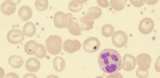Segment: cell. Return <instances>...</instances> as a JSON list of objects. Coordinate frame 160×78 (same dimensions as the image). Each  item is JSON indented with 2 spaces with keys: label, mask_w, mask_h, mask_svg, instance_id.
I'll list each match as a JSON object with an SVG mask.
<instances>
[{
  "label": "cell",
  "mask_w": 160,
  "mask_h": 78,
  "mask_svg": "<svg viewBox=\"0 0 160 78\" xmlns=\"http://www.w3.org/2000/svg\"><path fill=\"white\" fill-rule=\"evenodd\" d=\"M72 14L71 13L65 14L61 19V26L62 29H69L74 23L72 18Z\"/></svg>",
  "instance_id": "d6986e66"
},
{
  "label": "cell",
  "mask_w": 160,
  "mask_h": 78,
  "mask_svg": "<svg viewBox=\"0 0 160 78\" xmlns=\"http://www.w3.org/2000/svg\"><path fill=\"white\" fill-rule=\"evenodd\" d=\"M154 26V22L153 20L149 17H146L139 22V31L142 34H148L153 31Z\"/></svg>",
  "instance_id": "52a82bcc"
},
{
  "label": "cell",
  "mask_w": 160,
  "mask_h": 78,
  "mask_svg": "<svg viewBox=\"0 0 160 78\" xmlns=\"http://www.w3.org/2000/svg\"><path fill=\"white\" fill-rule=\"evenodd\" d=\"M22 30L25 36L28 37H32L36 34L37 28L33 22H28L24 25Z\"/></svg>",
  "instance_id": "9a60e30c"
},
{
  "label": "cell",
  "mask_w": 160,
  "mask_h": 78,
  "mask_svg": "<svg viewBox=\"0 0 160 78\" xmlns=\"http://www.w3.org/2000/svg\"><path fill=\"white\" fill-rule=\"evenodd\" d=\"M136 59L139 66V68L136 71V75L141 73L142 77H143V73L148 76V70L150 67L152 60L150 55L146 53H142L137 57Z\"/></svg>",
  "instance_id": "3957f363"
},
{
  "label": "cell",
  "mask_w": 160,
  "mask_h": 78,
  "mask_svg": "<svg viewBox=\"0 0 160 78\" xmlns=\"http://www.w3.org/2000/svg\"><path fill=\"white\" fill-rule=\"evenodd\" d=\"M25 67L28 71L31 72H37L41 67L40 62L35 57H30L25 62Z\"/></svg>",
  "instance_id": "8fae6325"
},
{
  "label": "cell",
  "mask_w": 160,
  "mask_h": 78,
  "mask_svg": "<svg viewBox=\"0 0 160 78\" xmlns=\"http://www.w3.org/2000/svg\"><path fill=\"white\" fill-rule=\"evenodd\" d=\"M32 14V9L27 6H23L20 7L18 12L19 18L22 21L24 22L31 19Z\"/></svg>",
  "instance_id": "4fadbf2b"
},
{
  "label": "cell",
  "mask_w": 160,
  "mask_h": 78,
  "mask_svg": "<svg viewBox=\"0 0 160 78\" xmlns=\"http://www.w3.org/2000/svg\"><path fill=\"white\" fill-rule=\"evenodd\" d=\"M98 62L100 69L105 73L114 74L122 69L121 57L115 49L107 48L102 50L98 55Z\"/></svg>",
  "instance_id": "6da1fadb"
},
{
  "label": "cell",
  "mask_w": 160,
  "mask_h": 78,
  "mask_svg": "<svg viewBox=\"0 0 160 78\" xmlns=\"http://www.w3.org/2000/svg\"><path fill=\"white\" fill-rule=\"evenodd\" d=\"M102 15V11L99 7H92L88 10L84 17L86 19L94 21V20L98 19Z\"/></svg>",
  "instance_id": "7c38bea8"
},
{
  "label": "cell",
  "mask_w": 160,
  "mask_h": 78,
  "mask_svg": "<svg viewBox=\"0 0 160 78\" xmlns=\"http://www.w3.org/2000/svg\"><path fill=\"white\" fill-rule=\"evenodd\" d=\"M7 41L12 44H17L24 39V36L21 30L17 29L10 30L7 35Z\"/></svg>",
  "instance_id": "8992f818"
},
{
  "label": "cell",
  "mask_w": 160,
  "mask_h": 78,
  "mask_svg": "<svg viewBox=\"0 0 160 78\" xmlns=\"http://www.w3.org/2000/svg\"><path fill=\"white\" fill-rule=\"evenodd\" d=\"M17 4V3L11 0L5 1L1 5V9L2 13L6 16H11L16 11Z\"/></svg>",
  "instance_id": "30bf717a"
},
{
  "label": "cell",
  "mask_w": 160,
  "mask_h": 78,
  "mask_svg": "<svg viewBox=\"0 0 160 78\" xmlns=\"http://www.w3.org/2000/svg\"><path fill=\"white\" fill-rule=\"evenodd\" d=\"M47 53V51L45 47L41 44H39V49L37 53L35 55V56L38 58L42 59L45 57Z\"/></svg>",
  "instance_id": "484cf974"
},
{
  "label": "cell",
  "mask_w": 160,
  "mask_h": 78,
  "mask_svg": "<svg viewBox=\"0 0 160 78\" xmlns=\"http://www.w3.org/2000/svg\"><path fill=\"white\" fill-rule=\"evenodd\" d=\"M115 28L110 24H106L101 28L102 34L106 38L110 37L115 34Z\"/></svg>",
  "instance_id": "44dd1931"
},
{
  "label": "cell",
  "mask_w": 160,
  "mask_h": 78,
  "mask_svg": "<svg viewBox=\"0 0 160 78\" xmlns=\"http://www.w3.org/2000/svg\"><path fill=\"white\" fill-rule=\"evenodd\" d=\"M81 47L80 42L77 39L66 40L63 43V49L68 53L72 54L78 52L80 51Z\"/></svg>",
  "instance_id": "ba28073f"
},
{
  "label": "cell",
  "mask_w": 160,
  "mask_h": 78,
  "mask_svg": "<svg viewBox=\"0 0 160 78\" xmlns=\"http://www.w3.org/2000/svg\"><path fill=\"white\" fill-rule=\"evenodd\" d=\"M131 3L133 5L134 7H139L143 6V5L145 3L146 1H130Z\"/></svg>",
  "instance_id": "4316f807"
},
{
  "label": "cell",
  "mask_w": 160,
  "mask_h": 78,
  "mask_svg": "<svg viewBox=\"0 0 160 78\" xmlns=\"http://www.w3.org/2000/svg\"><path fill=\"white\" fill-rule=\"evenodd\" d=\"M65 13L62 11H58L55 14L54 22L55 26L58 28L62 29L61 22L62 17Z\"/></svg>",
  "instance_id": "d4e9b609"
},
{
  "label": "cell",
  "mask_w": 160,
  "mask_h": 78,
  "mask_svg": "<svg viewBox=\"0 0 160 78\" xmlns=\"http://www.w3.org/2000/svg\"><path fill=\"white\" fill-rule=\"evenodd\" d=\"M62 40L58 35H50L46 41L48 52L50 54L56 55L59 54L62 49Z\"/></svg>",
  "instance_id": "7a4b0ae2"
},
{
  "label": "cell",
  "mask_w": 160,
  "mask_h": 78,
  "mask_svg": "<svg viewBox=\"0 0 160 78\" xmlns=\"http://www.w3.org/2000/svg\"><path fill=\"white\" fill-rule=\"evenodd\" d=\"M101 45V42L97 38L90 37L84 41L83 49L86 52L92 53L99 49Z\"/></svg>",
  "instance_id": "277c9868"
},
{
  "label": "cell",
  "mask_w": 160,
  "mask_h": 78,
  "mask_svg": "<svg viewBox=\"0 0 160 78\" xmlns=\"http://www.w3.org/2000/svg\"><path fill=\"white\" fill-rule=\"evenodd\" d=\"M9 64L14 69H19L24 64V60L22 58L17 55H14L9 57Z\"/></svg>",
  "instance_id": "2e32d148"
},
{
  "label": "cell",
  "mask_w": 160,
  "mask_h": 78,
  "mask_svg": "<svg viewBox=\"0 0 160 78\" xmlns=\"http://www.w3.org/2000/svg\"><path fill=\"white\" fill-rule=\"evenodd\" d=\"M53 65L56 71L58 72H62L66 67L65 60L60 57H56L53 60Z\"/></svg>",
  "instance_id": "ffe728a7"
},
{
  "label": "cell",
  "mask_w": 160,
  "mask_h": 78,
  "mask_svg": "<svg viewBox=\"0 0 160 78\" xmlns=\"http://www.w3.org/2000/svg\"><path fill=\"white\" fill-rule=\"evenodd\" d=\"M78 24L81 29L83 31H89L93 29V25L94 24L93 21L86 19L83 17H81L78 20Z\"/></svg>",
  "instance_id": "ac0fdd59"
},
{
  "label": "cell",
  "mask_w": 160,
  "mask_h": 78,
  "mask_svg": "<svg viewBox=\"0 0 160 78\" xmlns=\"http://www.w3.org/2000/svg\"><path fill=\"white\" fill-rule=\"evenodd\" d=\"M97 2L100 7H106L110 6L108 2L107 1H98Z\"/></svg>",
  "instance_id": "83f0119b"
},
{
  "label": "cell",
  "mask_w": 160,
  "mask_h": 78,
  "mask_svg": "<svg viewBox=\"0 0 160 78\" xmlns=\"http://www.w3.org/2000/svg\"><path fill=\"white\" fill-rule=\"evenodd\" d=\"M122 61V67L124 71H131L135 69L137 64L136 59L132 55L128 54L124 55Z\"/></svg>",
  "instance_id": "9c48e42d"
},
{
  "label": "cell",
  "mask_w": 160,
  "mask_h": 78,
  "mask_svg": "<svg viewBox=\"0 0 160 78\" xmlns=\"http://www.w3.org/2000/svg\"><path fill=\"white\" fill-rule=\"evenodd\" d=\"M70 33L75 36H80L82 33V30L81 29L79 25L77 22H74L72 26L68 29Z\"/></svg>",
  "instance_id": "cb8c5ba5"
},
{
  "label": "cell",
  "mask_w": 160,
  "mask_h": 78,
  "mask_svg": "<svg viewBox=\"0 0 160 78\" xmlns=\"http://www.w3.org/2000/svg\"><path fill=\"white\" fill-rule=\"evenodd\" d=\"M112 41L116 47L122 48L128 43V37L125 32L118 30L115 32L112 37Z\"/></svg>",
  "instance_id": "5b68a950"
},
{
  "label": "cell",
  "mask_w": 160,
  "mask_h": 78,
  "mask_svg": "<svg viewBox=\"0 0 160 78\" xmlns=\"http://www.w3.org/2000/svg\"><path fill=\"white\" fill-rule=\"evenodd\" d=\"M39 44L34 40H30L26 43L24 47V51L29 55H35L39 49Z\"/></svg>",
  "instance_id": "5bb4252c"
},
{
  "label": "cell",
  "mask_w": 160,
  "mask_h": 78,
  "mask_svg": "<svg viewBox=\"0 0 160 78\" xmlns=\"http://www.w3.org/2000/svg\"><path fill=\"white\" fill-rule=\"evenodd\" d=\"M35 6L38 11H43L48 9L49 3L47 0H37L35 1Z\"/></svg>",
  "instance_id": "603a6c76"
},
{
  "label": "cell",
  "mask_w": 160,
  "mask_h": 78,
  "mask_svg": "<svg viewBox=\"0 0 160 78\" xmlns=\"http://www.w3.org/2000/svg\"><path fill=\"white\" fill-rule=\"evenodd\" d=\"M127 1H111L110 4L112 8L117 11H121L123 10Z\"/></svg>",
  "instance_id": "7402d4cb"
},
{
  "label": "cell",
  "mask_w": 160,
  "mask_h": 78,
  "mask_svg": "<svg viewBox=\"0 0 160 78\" xmlns=\"http://www.w3.org/2000/svg\"><path fill=\"white\" fill-rule=\"evenodd\" d=\"M87 1L73 0L71 1L68 5V8L69 11L73 12H79L82 9L83 4Z\"/></svg>",
  "instance_id": "e0dca14e"
}]
</instances>
